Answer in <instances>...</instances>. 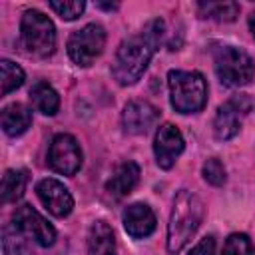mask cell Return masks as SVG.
<instances>
[{
  "instance_id": "1",
  "label": "cell",
  "mask_w": 255,
  "mask_h": 255,
  "mask_svg": "<svg viewBox=\"0 0 255 255\" xmlns=\"http://www.w3.org/2000/svg\"><path fill=\"white\" fill-rule=\"evenodd\" d=\"M165 34V24L161 18L149 20L137 34L126 38L114 58L112 76L120 86H133L145 72L149 60L157 52Z\"/></svg>"
},
{
  "instance_id": "2",
  "label": "cell",
  "mask_w": 255,
  "mask_h": 255,
  "mask_svg": "<svg viewBox=\"0 0 255 255\" xmlns=\"http://www.w3.org/2000/svg\"><path fill=\"white\" fill-rule=\"evenodd\" d=\"M203 201L189 189H179L173 197V207L167 223V251L179 253L195 235L203 221Z\"/></svg>"
},
{
  "instance_id": "3",
  "label": "cell",
  "mask_w": 255,
  "mask_h": 255,
  "mask_svg": "<svg viewBox=\"0 0 255 255\" xmlns=\"http://www.w3.org/2000/svg\"><path fill=\"white\" fill-rule=\"evenodd\" d=\"M169 102L179 114H195L207 104V82L199 72L171 70L167 74Z\"/></svg>"
},
{
  "instance_id": "4",
  "label": "cell",
  "mask_w": 255,
  "mask_h": 255,
  "mask_svg": "<svg viewBox=\"0 0 255 255\" xmlns=\"http://www.w3.org/2000/svg\"><path fill=\"white\" fill-rule=\"evenodd\" d=\"M22 48L34 58H48L56 50V26L40 10L32 8L22 14L20 22Z\"/></svg>"
},
{
  "instance_id": "5",
  "label": "cell",
  "mask_w": 255,
  "mask_h": 255,
  "mask_svg": "<svg viewBox=\"0 0 255 255\" xmlns=\"http://www.w3.org/2000/svg\"><path fill=\"white\" fill-rule=\"evenodd\" d=\"M213 64H215V74L223 86L241 88V86L251 84L255 78L253 58L237 46H227V44L215 46Z\"/></svg>"
},
{
  "instance_id": "6",
  "label": "cell",
  "mask_w": 255,
  "mask_h": 255,
  "mask_svg": "<svg viewBox=\"0 0 255 255\" xmlns=\"http://www.w3.org/2000/svg\"><path fill=\"white\" fill-rule=\"evenodd\" d=\"M106 30L100 24H86L76 30L68 40V54L78 66H92L94 60L104 52Z\"/></svg>"
},
{
  "instance_id": "7",
  "label": "cell",
  "mask_w": 255,
  "mask_h": 255,
  "mask_svg": "<svg viewBox=\"0 0 255 255\" xmlns=\"http://www.w3.org/2000/svg\"><path fill=\"white\" fill-rule=\"evenodd\" d=\"M12 227L24 237L36 241L40 247H50L56 241V229L28 203L16 207L12 215Z\"/></svg>"
},
{
  "instance_id": "8",
  "label": "cell",
  "mask_w": 255,
  "mask_h": 255,
  "mask_svg": "<svg viewBox=\"0 0 255 255\" xmlns=\"http://www.w3.org/2000/svg\"><path fill=\"white\" fill-rule=\"evenodd\" d=\"M253 108V102L245 94H237L231 100H227L223 106H219L213 122V133L219 141H227L237 135L241 128V118L249 114Z\"/></svg>"
},
{
  "instance_id": "9",
  "label": "cell",
  "mask_w": 255,
  "mask_h": 255,
  "mask_svg": "<svg viewBox=\"0 0 255 255\" xmlns=\"http://www.w3.org/2000/svg\"><path fill=\"white\" fill-rule=\"evenodd\" d=\"M48 165L62 175H74L82 167V149L78 139L70 133L54 135L48 147Z\"/></svg>"
},
{
  "instance_id": "10",
  "label": "cell",
  "mask_w": 255,
  "mask_h": 255,
  "mask_svg": "<svg viewBox=\"0 0 255 255\" xmlns=\"http://www.w3.org/2000/svg\"><path fill=\"white\" fill-rule=\"evenodd\" d=\"M159 120V110L147 100H129L122 112V126L126 133L143 135Z\"/></svg>"
},
{
  "instance_id": "11",
  "label": "cell",
  "mask_w": 255,
  "mask_h": 255,
  "mask_svg": "<svg viewBox=\"0 0 255 255\" xmlns=\"http://www.w3.org/2000/svg\"><path fill=\"white\" fill-rule=\"evenodd\" d=\"M183 147H185L183 135L173 124L159 126V129L155 133V141H153V153H155V161L161 169H171L175 159L181 155Z\"/></svg>"
},
{
  "instance_id": "12",
  "label": "cell",
  "mask_w": 255,
  "mask_h": 255,
  "mask_svg": "<svg viewBox=\"0 0 255 255\" xmlns=\"http://www.w3.org/2000/svg\"><path fill=\"white\" fill-rule=\"evenodd\" d=\"M36 193H38L40 201L44 203V207L56 217H66L74 209L72 193L68 191V187L62 181H58L54 177L40 179L36 185Z\"/></svg>"
},
{
  "instance_id": "13",
  "label": "cell",
  "mask_w": 255,
  "mask_h": 255,
  "mask_svg": "<svg viewBox=\"0 0 255 255\" xmlns=\"http://www.w3.org/2000/svg\"><path fill=\"white\" fill-rule=\"evenodd\" d=\"M155 215L149 205L145 203H131L124 211V229L133 239L149 237L155 231Z\"/></svg>"
},
{
  "instance_id": "14",
  "label": "cell",
  "mask_w": 255,
  "mask_h": 255,
  "mask_svg": "<svg viewBox=\"0 0 255 255\" xmlns=\"http://www.w3.org/2000/svg\"><path fill=\"white\" fill-rule=\"evenodd\" d=\"M137 181H139V165L135 161H124L116 167V171L108 179L106 189L110 195L120 199V197H126L128 193H131V189L137 185Z\"/></svg>"
},
{
  "instance_id": "15",
  "label": "cell",
  "mask_w": 255,
  "mask_h": 255,
  "mask_svg": "<svg viewBox=\"0 0 255 255\" xmlns=\"http://www.w3.org/2000/svg\"><path fill=\"white\" fill-rule=\"evenodd\" d=\"M32 126V110L24 104H10L2 110V129L10 137L22 135Z\"/></svg>"
},
{
  "instance_id": "16",
  "label": "cell",
  "mask_w": 255,
  "mask_h": 255,
  "mask_svg": "<svg viewBox=\"0 0 255 255\" xmlns=\"http://www.w3.org/2000/svg\"><path fill=\"white\" fill-rule=\"evenodd\" d=\"M88 253L90 255H118L116 237L106 221H94L88 233Z\"/></svg>"
},
{
  "instance_id": "17",
  "label": "cell",
  "mask_w": 255,
  "mask_h": 255,
  "mask_svg": "<svg viewBox=\"0 0 255 255\" xmlns=\"http://www.w3.org/2000/svg\"><path fill=\"white\" fill-rule=\"evenodd\" d=\"M30 100L34 104V108L44 114V116H54L60 108V96L58 92L44 80L36 82L32 88H30Z\"/></svg>"
},
{
  "instance_id": "18",
  "label": "cell",
  "mask_w": 255,
  "mask_h": 255,
  "mask_svg": "<svg viewBox=\"0 0 255 255\" xmlns=\"http://www.w3.org/2000/svg\"><path fill=\"white\" fill-rule=\"evenodd\" d=\"M26 183H28V173L24 169H8L4 173L2 185H0L2 203L18 201L26 191Z\"/></svg>"
},
{
  "instance_id": "19",
  "label": "cell",
  "mask_w": 255,
  "mask_h": 255,
  "mask_svg": "<svg viewBox=\"0 0 255 255\" xmlns=\"http://www.w3.org/2000/svg\"><path fill=\"white\" fill-rule=\"evenodd\" d=\"M197 8L201 18H209L215 22H233L241 10L237 2H199Z\"/></svg>"
},
{
  "instance_id": "20",
  "label": "cell",
  "mask_w": 255,
  "mask_h": 255,
  "mask_svg": "<svg viewBox=\"0 0 255 255\" xmlns=\"http://www.w3.org/2000/svg\"><path fill=\"white\" fill-rule=\"evenodd\" d=\"M0 72H2V96L14 92L16 88H20L24 84V70L18 64H14L10 60H2Z\"/></svg>"
},
{
  "instance_id": "21",
  "label": "cell",
  "mask_w": 255,
  "mask_h": 255,
  "mask_svg": "<svg viewBox=\"0 0 255 255\" xmlns=\"http://www.w3.org/2000/svg\"><path fill=\"white\" fill-rule=\"evenodd\" d=\"M48 6H50L62 20H76V18L86 10V2H82V0H68V2L52 0Z\"/></svg>"
},
{
  "instance_id": "22",
  "label": "cell",
  "mask_w": 255,
  "mask_h": 255,
  "mask_svg": "<svg viewBox=\"0 0 255 255\" xmlns=\"http://www.w3.org/2000/svg\"><path fill=\"white\" fill-rule=\"evenodd\" d=\"M201 173H203V179H205L207 183L215 185V187L223 185V183H225V179H227L225 167H223V163H221L217 157H209V159L203 163Z\"/></svg>"
},
{
  "instance_id": "23",
  "label": "cell",
  "mask_w": 255,
  "mask_h": 255,
  "mask_svg": "<svg viewBox=\"0 0 255 255\" xmlns=\"http://www.w3.org/2000/svg\"><path fill=\"white\" fill-rule=\"evenodd\" d=\"M221 255H251V241L245 233H231L223 245Z\"/></svg>"
},
{
  "instance_id": "24",
  "label": "cell",
  "mask_w": 255,
  "mask_h": 255,
  "mask_svg": "<svg viewBox=\"0 0 255 255\" xmlns=\"http://www.w3.org/2000/svg\"><path fill=\"white\" fill-rule=\"evenodd\" d=\"M22 233H18L16 229H14V235L10 233V229H4V241H2V245H4V255H30L28 253V249L24 247V243H22Z\"/></svg>"
},
{
  "instance_id": "25",
  "label": "cell",
  "mask_w": 255,
  "mask_h": 255,
  "mask_svg": "<svg viewBox=\"0 0 255 255\" xmlns=\"http://www.w3.org/2000/svg\"><path fill=\"white\" fill-rule=\"evenodd\" d=\"M189 255H215V239H213L211 235L203 237V239L189 251Z\"/></svg>"
},
{
  "instance_id": "26",
  "label": "cell",
  "mask_w": 255,
  "mask_h": 255,
  "mask_svg": "<svg viewBox=\"0 0 255 255\" xmlns=\"http://www.w3.org/2000/svg\"><path fill=\"white\" fill-rule=\"evenodd\" d=\"M96 6H98V8H102V10H110V12L120 8V4H118V2H114V4H104V2H98Z\"/></svg>"
},
{
  "instance_id": "27",
  "label": "cell",
  "mask_w": 255,
  "mask_h": 255,
  "mask_svg": "<svg viewBox=\"0 0 255 255\" xmlns=\"http://www.w3.org/2000/svg\"><path fill=\"white\" fill-rule=\"evenodd\" d=\"M249 30H251V34H253V38H255V12L249 14Z\"/></svg>"
},
{
  "instance_id": "28",
  "label": "cell",
  "mask_w": 255,
  "mask_h": 255,
  "mask_svg": "<svg viewBox=\"0 0 255 255\" xmlns=\"http://www.w3.org/2000/svg\"><path fill=\"white\" fill-rule=\"evenodd\" d=\"M251 255H255V251H253V253H251Z\"/></svg>"
}]
</instances>
